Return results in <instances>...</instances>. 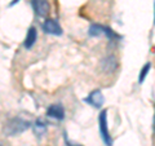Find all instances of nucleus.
I'll use <instances>...</instances> for the list:
<instances>
[{"instance_id":"20e7f679","label":"nucleus","mask_w":155,"mask_h":146,"mask_svg":"<svg viewBox=\"0 0 155 146\" xmlns=\"http://www.w3.org/2000/svg\"><path fill=\"white\" fill-rule=\"evenodd\" d=\"M43 31L45 34L54 35V36H60V35H62V32H64L62 27L60 26V23L53 18H47L44 21V23H43Z\"/></svg>"},{"instance_id":"f257e3e1","label":"nucleus","mask_w":155,"mask_h":146,"mask_svg":"<svg viewBox=\"0 0 155 146\" xmlns=\"http://www.w3.org/2000/svg\"><path fill=\"white\" fill-rule=\"evenodd\" d=\"M31 123L28 120H25L22 118H11L9 120L5 121L3 127V132L5 136H17V134H21L23 133L26 129L30 128Z\"/></svg>"},{"instance_id":"2eb2a0df","label":"nucleus","mask_w":155,"mask_h":146,"mask_svg":"<svg viewBox=\"0 0 155 146\" xmlns=\"http://www.w3.org/2000/svg\"><path fill=\"white\" fill-rule=\"evenodd\" d=\"M154 132H155V118H154Z\"/></svg>"},{"instance_id":"39448f33","label":"nucleus","mask_w":155,"mask_h":146,"mask_svg":"<svg viewBox=\"0 0 155 146\" xmlns=\"http://www.w3.org/2000/svg\"><path fill=\"white\" fill-rule=\"evenodd\" d=\"M84 101L87 102V104H89L91 106H93V108L100 109L105 102V97H104L102 92H101L100 89H96L93 92H91V93L84 98Z\"/></svg>"},{"instance_id":"9b49d317","label":"nucleus","mask_w":155,"mask_h":146,"mask_svg":"<svg viewBox=\"0 0 155 146\" xmlns=\"http://www.w3.org/2000/svg\"><path fill=\"white\" fill-rule=\"evenodd\" d=\"M150 69H151V64H150V62H147V64L142 67L141 72H140V76H138V81H140V83H142V81L145 80V78H146L147 74L150 72Z\"/></svg>"},{"instance_id":"4468645a","label":"nucleus","mask_w":155,"mask_h":146,"mask_svg":"<svg viewBox=\"0 0 155 146\" xmlns=\"http://www.w3.org/2000/svg\"><path fill=\"white\" fill-rule=\"evenodd\" d=\"M154 11H155V4H154ZM154 23H155V12H154Z\"/></svg>"},{"instance_id":"f03ea898","label":"nucleus","mask_w":155,"mask_h":146,"mask_svg":"<svg viewBox=\"0 0 155 146\" xmlns=\"http://www.w3.org/2000/svg\"><path fill=\"white\" fill-rule=\"evenodd\" d=\"M98 128H100V134L102 137L105 145L113 146V138H111L109 128H107V111L106 110H102L101 114L98 115Z\"/></svg>"},{"instance_id":"0eeeda50","label":"nucleus","mask_w":155,"mask_h":146,"mask_svg":"<svg viewBox=\"0 0 155 146\" xmlns=\"http://www.w3.org/2000/svg\"><path fill=\"white\" fill-rule=\"evenodd\" d=\"M116 67H118V60H116L115 56H107L101 61V69L106 74H110V72L115 71Z\"/></svg>"},{"instance_id":"f8f14e48","label":"nucleus","mask_w":155,"mask_h":146,"mask_svg":"<svg viewBox=\"0 0 155 146\" xmlns=\"http://www.w3.org/2000/svg\"><path fill=\"white\" fill-rule=\"evenodd\" d=\"M18 2H19V0H13V2H12L11 4H9V7H13V5H14V4H17Z\"/></svg>"},{"instance_id":"6e6552de","label":"nucleus","mask_w":155,"mask_h":146,"mask_svg":"<svg viewBox=\"0 0 155 146\" xmlns=\"http://www.w3.org/2000/svg\"><path fill=\"white\" fill-rule=\"evenodd\" d=\"M47 115L51 116V118H53V119L62 120L65 118V109L61 104H54V105H52L47 109Z\"/></svg>"},{"instance_id":"423d86ee","label":"nucleus","mask_w":155,"mask_h":146,"mask_svg":"<svg viewBox=\"0 0 155 146\" xmlns=\"http://www.w3.org/2000/svg\"><path fill=\"white\" fill-rule=\"evenodd\" d=\"M32 8L39 17H45L49 12V3L48 0H31Z\"/></svg>"},{"instance_id":"9d476101","label":"nucleus","mask_w":155,"mask_h":146,"mask_svg":"<svg viewBox=\"0 0 155 146\" xmlns=\"http://www.w3.org/2000/svg\"><path fill=\"white\" fill-rule=\"evenodd\" d=\"M34 127H35V133L38 134V136H43L45 133V131H47V125H45V123L43 120H36L35 121V125H34Z\"/></svg>"},{"instance_id":"1a4fd4ad","label":"nucleus","mask_w":155,"mask_h":146,"mask_svg":"<svg viewBox=\"0 0 155 146\" xmlns=\"http://www.w3.org/2000/svg\"><path fill=\"white\" fill-rule=\"evenodd\" d=\"M36 39H38L36 27L31 26L30 28H28V31H27L26 39H25V41H23V47H25L26 49H30V48H32V47H34V44L36 43Z\"/></svg>"},{"instance_id":"7ed1b4c3","label":"nucleus","mask_w":155,"mask_h":146,"mask_svg":"<svg viewBox=\"0 0 155 146\" xmlns=\"http://www.w3.org/2000/svg\"><path fill=\"white\" fill-rule=\"evenodd\" d=\"M88 34L91 36H102V35H106L109 39L114 40V39H119L120 36L118 34H115L111 28L106 27V26H101V25H92L88 30Z\"/></svg>"},{"instance_id":"ddd939ff","label":"nucleus","mask_w":155,"mask_h":146,"mask_svg":"<svg viewBox=\"0 0 155 146\" xmlns=\"http://www.w3.org/2000/svg\"><path fill=\"white\" fill-rule=\"evenodd\" d=\"M66 145H67V146H83V145H72V144H70L67 140H66Z\"/></svg>"},{"instance_id":"dca6fc26","label":"nucleus","mask_w":155,"mask_h":146,"mask_svg":"<svg viewBox=\"0 0 155 146\" xmlns=\"http://www.w3.org/2000/svg\"><path fill=\"white\" fill-rule=\"evenodd\" d=\"M0 146H2V145H0Z\"/></svg>"}]
</instances>
